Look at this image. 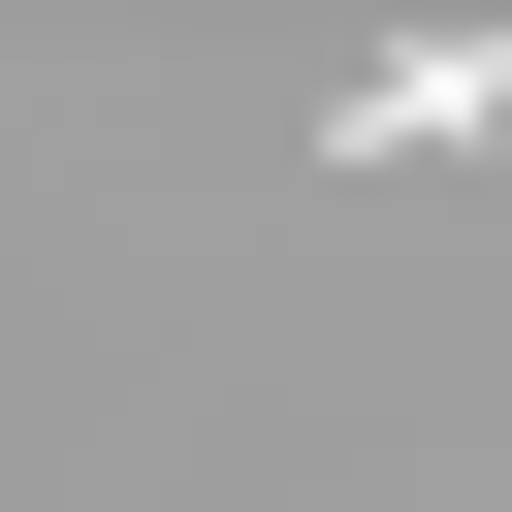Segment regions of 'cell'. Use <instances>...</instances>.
<instances>
[{"label": "cell", "mask_w": 512, "mask_h": 512, "mask_svg": "<svg viewBox=\"0 0 512 512\" xmlns=\"http://www.w3.org/2000/svg\"><path fill=\"white\" fill-rule=\"evenodd\" d=\"M480 128H512V32H384V64L320 96V160H352V192H384V160H480Z\"/></svg>", "instance_id": "cell-1"}]
</instances>
